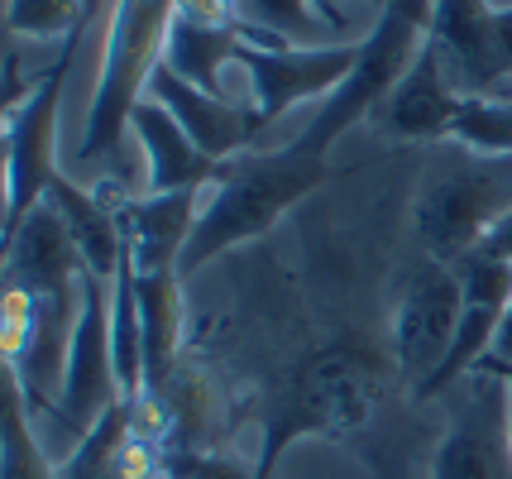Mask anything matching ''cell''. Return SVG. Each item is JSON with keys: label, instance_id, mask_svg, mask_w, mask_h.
I'll use <instances>...</instances> for the list:
<instances>
[{"label": "cell", "instance_id": "cell-15", "mask_svg": "<svg viewBox=\"0 0 512 479\" xmlns=\"http://www.w3.org/2000/svg\"><path fill=\"white\" fill-rule=\"evenodd\" d=\"M182 288L187 283L178 264H134V293H139V321H144V398L139 403H158L178 374Z\"/></svg>", "mask_w": 512, "mask_h": 479}, {"label": "cell", "instance_id": "cell-12", "mask_svg": "<svg viewBox=\"0 0 512 479\" xmlns=\"http://www.w3.org/2000/svg\"><path fill=\"white\" fill-rule=\"evenodd\" d=\"M130 135L139 139L144 154V197H168V192H201L216 187L230 173V163L211 159L206 149H197V139L182 130L168 106H158L154 96L139 101V111L130 115Z\"/></svg>", "mask_w": 512, "mask_h": 479}, {"label": "cell", "instance_id": "cell-20", "mask_svg": "<svg viewBox=\"0 0 512 479\" xmlns=\"http://www.w3.org/2000/svg\"><path fill=\"white\" fill-rule=\"evenodd\" d=\"M450 144L474 159H512V96H465Z\"/></svg>", "mask_w": 512, "mask_h": 479}, {"label": "cell", "instance_id": "cell-27", "mask_svg": "<svg viewBox=\"0 0 512 479\" xmlns=\"http://www.w3.org/2000/svg\"><path fill=\"white\" fill-rule=\"evenodd\" d=\"M321 5H326V10H340V5H335V0H321Z\"/></svg>", "mask_w": 512, "mask_h": 479}, {"label": "cell", "instance_id": "cell-1", "mask_svg": "<svg viewBox=\"0 0 512 479\" xmlns=\"http://www.w3.org/2000/svg\"><path fill=\"white\" fill-rule=\"evenodd\" d=\"M321 183H331V159L288 139L283 149H249L230 163L211 197L201 202L197 230L182 250V283L197 278L211 259L240 250L278 226L297 202H307Z\"/></svg>", "mask_w": 512, "mask_h": 479}, {"label": "cell", "instance_id": "cell-3", "mask_svg": "<svg viewBox=\"0 0 512 479\" xmlns=\"http://www.w3.org/2000/svg\"><path fill=\"white\" fill-rule=\"evenodd\" d=\"M431 10H436V0H388L374 29L359 34V58L350 77L316 106L297 144H307L312 154H331V144H340V135H350L359 120H374L379 106L412 72V63L422 58L426 39H431Z\"/></svg>", "mask_w": 512, "mask_h": 479}, {"label": "cell", "instance_id": "cell-22", "mask_svg": "<svg viewBox=\"0 0 512 479\" xmlns=\"http://www.w3.org/2000/svg\"><path fill=\"white\" fill-rule=\"evenodd\" d=\"M96 0H5V29L10 39H58L63 44L67 34L91 15Z\"/></svg>", "mask_w": 512, "mask_h": 479}, {"label": "cell", "instance_id": "cell-18", "mask_svg": "<svg viewBox=\"0 0 512 479\" xmlns=\"http://www.w3.org/2000/svg\"><path fill=\"white\" fill-rule=\"evenodd\" d=\"M134 427H139V403H134V398H120L87 436H77L72 456H67L63 465H53L58 479H101L115 460H120V451L130 446Z\"/></svg>", "mask_w": 512, "mask_h": 479}, {"label": "cell", "instance_id": "cell-13", "mask_svg": "<svg viewBox=\"0 0 512 479\" xmlns=\"http://www.w3.org/2000/svg\"><path fill=\"white\" fill-rule=\"evenodd\" d=\"M149 96H154L158 106L173 111V120L197 139V149H206L211 159H221V163L249 154L254 139L264 135V120H259L254 106H240V101H230V96L201 92V87H192V82H182L173 68L154 72Z\"/></svg>", "mask_w": 512, "mask_h": 479}, {"label": "cell", "instance_id": "cell-4", "mask_svg": "<svg viewBox=\"0 0 512 479\" xmlns=\"http://www.w3.org/2000/svg\"><path fill=\"white\" fill-rule=\"evenodd\" d=\"M87 20L58 44L53 63L39 77V87L24 96V106L5 111V235L20 226L34 206H44L48 183L63 173L58 168V115H63V87H67V72H72V58H77Z\"/></svg>", "mask_w": 512, "mask_h": 479}, {"label": "cell", "instance_id": "cell-8", "mask_svg": "<svg viewBox=\"0 0 512 479\" xmlns=\"http://www.w3.org/2000/svg\"><path fill=\"white\" fill-rule=\"evenodd\" d=\"M426 48L460 96H503L512 87V5L436 0Z\"/></svg>", "mask_w": 512, "mask_h": 479}, {"label": "cell", "instance_id": "cell-23", "mask_svg": "<svg viewBox=\"0 0 512 479\" xmlns=\"http://www.w3.org/2000/svg\"><path fill=\"white\" fill-rule=\"evenodd\" d=\"M168 479H254V470H240L235 460H216L211 451H163Z\"/></svg>", "mask_w": 512, "mask_h": 479}, {"label": "cell", "instance_id": "cell-10", "mask_svg": "<svg viewBox=\"0 0 512 479\" xmlns=\"http://www.w3.org/2000/svg\"><path fill=\"white\" fill-rule=\"evenodd\" d=\"M120 398L125 393H120L115 355H111V283L87 274V283H82V317H77V331H72L63 393H58L53 417H58L63 432L87 436Z\"/></svg>", "mask_w": 512, "mask_h": 479}, {"label": "cell", "instance_id": "cell-25", "mask_svg": "<svg viewBox=\"0 0 512 479\" xmlns=\"http://www.w3.org/2000/svg\"><path fill=\"white\" fill-rule=\"evenodd\" d=\"M474 250H489V254H503V259H512V211H503L498 221H493V230L474 245Z\"/></svg>", "mask_w": 512, "mask_h": 479}, {"label": "cell", "instance_id": "cell-16", "mask_svg": "<svg viewBox=\"0 0 512 479\" xmlns=\"http://www.w3.org/2000/svg\"><path fill=\"white\" fill-rule=\"evenodd\" d=\"M465 106V96L450 87L441 58L422 48V58L412 63V72L398 82V92L388 96L374 115L388 139H412V144H436V139H450L455 130V115Z\"/></svg>", "mask_w": 512, "mask_h": 479}, {"label": "cell", "instance_id": "cell-29", "mask_svg": "<svg viewBox=\"0 0 512 479\" xmlns=\"http://www.w3.org/2000/svg\"><path fill=\"white\" fill-rule=\"evenodd\" d=\"M503 96H512V87H508V92H503Z\"/></svg>", "mask_w": 512, "mask_h": 479}, {"label": "cell", "instance_id": "cell-9", "mask_svg": "<svg viewBox=\"0 0 512 479\" xmlns=\"http://www.w3.org/2000/svg\"><path fill=\"white\" fill-rule=\"evenodd\" d=\"M460 312H465V288H460L455 264L426 259V269L407 283V293L398 297V312H393V369L407 393H417L441 369L450 341H455Z\"/></svg>", "mask_w": 512, "mask_h": 479}, {"label": "cell", "instance_id": "cell-7", "mask_svg": "<svg viewBox=\"0 0 512 479\" xmlns=\"http://www.w3.org/2000/svg\"><path fill=\"white\" fill-rule=\"evenodd\" d=\"M379 408V379L364 365V355L350 345H331L307 360V369L292 379L278 398V408L264 417V427L297 436H340L364 427Z\"/></svg>", "mask_w": 512, "mask_h": 479}, {"label": "cell", "instance_id": "cell-26", "mask_svg": "<svg viewBox=\"0 0 512 479\" xmlns=\"http://www.w3.org/2000/svg\"><path fill=\"white\" fill-rule=\"evenodd\" d=\"M484 360L512 369V302H508V312H503V321H498V331H493V350L484 355Z\"/></svg>", "mask_w": 512, "mask_h": 479}, {"label": "cell", "instance_id": "cell-17", "mask_svg": "<svg viewBox=\"0 0 512 479\" xmlns=\"http://www.w3.org/2000/svg\"><path fill=\"white\" fill-rule=\"evenodd\" d=\"M245 24H240V29H206V24L173 20L163 68H173L182 82H192V87H201V92L225 96L221 92V68L225 63H235V53H240V44H245Z\"/></svg>", "mask_w": 512, "mask_h": 479}, {"label": "cell", "instance_id": "cell-21", "mask_svg": "<svg viewBox=\"0 0 512 479\" xmlns=\"http://www.w3.org/2000/svg\"><path fill=\"white\" fill-rule=\"evenodd\" d=\"M29 398L24 388L5 374V479H58V470L44 460L39 436L29 427Z\"/></svg>", "mask_w": 512, "mask_h": 479}, {"label": "cell", "instance_id": "cell-14", "mask_svg": "<svg viewBox=\"0 0 512 479\" xmlns=\"http://www.w3.org/2000/svg\"><path fill=\"white\" fill-rule=\"evenodd\" d=\"M44 202L58 211V221L67 226L72 245H77L82 264H87V274L111 283L120 274V259H125V216H120V197H115L111 178L101 187H82L72 183L67 173H58L48 183Z\"/></svg>", "mask_w": 512, "mask_h": 479}, {"label": "cell", "instance_id": "cell-11", "mask_svg": "<svg viewBox=\"0 0 512 479\" xmlns=\"http://www.w3.org/2000/svg\"><path fill=\"white\" fill-rule=\"evenodd\" d=\"M359 58V39L321 48H254L240 44L235 68L249 77V106L259 111L264 130L297 106V101H326L350 77Z\"/></svg>", "mask_w": 512, "mask_h": 479}, {"label": "cell", "instance_id": "cell-5", "mask_svg": "<svg viewBox=\"0 0 512 479\" xmlns=\"http://www.w3.org/2000/svg\"><path fill=\"white\" fill-rule=\"evenodd\" d=\"M503 211H512V159H474L431 173L412 202L417 240L441 264H460Z\"/></svg>", "mask_w": 512, "mask_h": 479}, {"label": "cell", "instance_id": "cell-24", "mask_svg": "<svg viewBox=\"0 0 512 479\" xmlns=\"http://www.w3.org/2000/svg\"><path fill=\"white\" fill-rule=\"evenodd\" d=\"M173 20L206 24V29H240L245 10H240V0H178L173 5Z\"/></svg>", "mask_w": 512, "mask_h": 479}, {"label": "cell", "instance_id": "cell-28", "mask_svg": "<svg viewBox=\"0 0 512 479\" xmlns=\"http://www.w3.org/2000/svg\"><path fill=\"white\" fill-rule=\"evenodd\" d=\"M374 5H379V10H383V5H388V0H374Z\"/></svg>", "mask_w": 512, "mask_h": 479}, {"label": "cell", "instance_id": "cell-2", "mask_svg": "<svg viewBox=\"0 0 512 479\" xmlns=\"http://www.w3.org/2000/svg\"><path fill=\"white\" fill-rule=\"evenodd\" d=\"M173 5L178 0H115L96 92H91L82 144H77V163L111 159L120 139L130 135V115L149 96V82L163 68V53H168Z\"/></svg>", "mask_w": 512, "mask_h": 479}, {"label": "cell", "instance_id": "cell-6", "mask_svg": "<svg viewBox=\"0 0 512 479\" xmlns=\"http://www.w3.org/2000/svg\"><path fill=\"white\" fill-rule=\"evenodd\" d=\"M431 479H512V369L484 360L450 393Z\"/></svg>", "mask_w": 512, "mask_h": 479}, {"label": "cell", "instance_id": "cell-19", "mask_svg": "<svg viewBox=\"0 0 512 479\" xmlns=\"http://www.w3.org/2000/svg\"><path fill=\"white\" fill-rule=\"evenodd\" d=\"M245 20L297 48H321L316 39H326L331 29H350V20L340 10H326L321 0H245Z\"/></svg>", "mask_w": 512, "mask_h": 479}]
</instances>
